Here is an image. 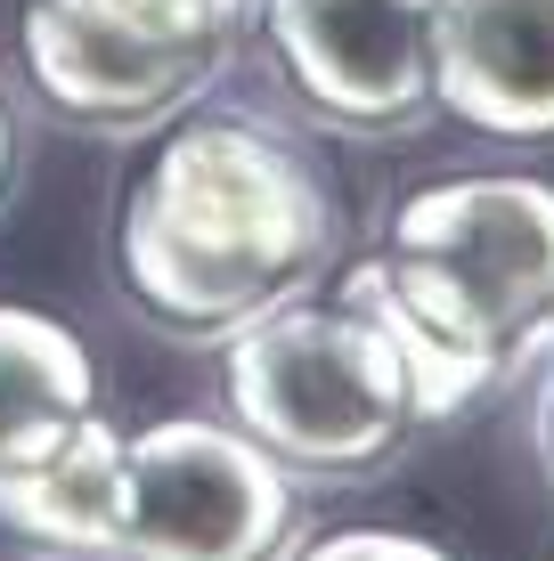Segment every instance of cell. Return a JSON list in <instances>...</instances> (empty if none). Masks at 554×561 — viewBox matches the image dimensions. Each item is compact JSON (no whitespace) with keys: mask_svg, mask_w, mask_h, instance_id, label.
<instances>
[{"mask_svg":"<svg viewBox=\"0 0 554 561\" xmlns=\"http://www.w3.org/2000/svg\"><path fill=\"white\" fill-rule=\"evenodd\" d=\"M335 211L285 139L253 123H188L147 163L123 211V285L171 334L228 342L237 325L302 301L327 268Z\"/></svg>","mask_w":554,"mask_h":561,"instance_id":"cell-1","label":"cell"},{"mask_svg":"<svg viewBox=\"0 0 554 561\" xmlns=\"http://www.w3.org/2000/svg\"><path fill=\"white\" fill-rule=\"evenodd\" d=\"M342 309L392 342L416 423L473 408L498 382L506 342L554 309V187L522 171L416 187L392 220V253L342 277Z\"/></svg>","mask_w":554,"mask_h":561,"instance_id":"cell-2","label":"cell"},{"mask_svg":"<svg viewBox=\"0 0 554 561\" xmlns=\"http://www.w3.org/2000/svg\"><path fill=\"white\" fill-rule=\"evenodd\" d=\"M228 415L285 472L359 480L416 432V399L392 342L359 309L278 301L228 334Z\"/></svg>","mask_w":554,"mask_h":561,"instance_id":"cell-3","label":"cell"},{"mask_svg":"<svg viewBox=\"0 0 554 561\" xmlns=\"http://www.w3.org/2000/svg\"><path fill=\"white\" fill-rule=\"evenodd\" d=\"M294 529L285 463L237 423L171 415L123 439V520L106 561H285Z\"/></svg>","mask_w":554,"mask_h":561,"instance_id":"cell-4","label":"cell"},{"mask_svg":"<svg viewBox=\"0 0 554 561\" xmlns=\"http://www.w3.org/2000/svg\"><path fill=\"white\" fill-rule=\"evenodd\" d=\"M228 49V25L171 16L156 0H33L25 73L33 90L90 130L171 123Z\"/></svg>","mask_w":554,"mask_h":561,"instance_id":"cell-5","label":"cell"},{"mask_svg":"<svg viewBox=\"0 0 554 561\" xmlns=\"http://www.w3.org/2000/svg\"><path fill=\"white\" fill-rule=\"evenodd\" d=\"M270 49L302 106L342 130L432 114V0H270Z\"/></svg>","mask_w":554,"mask_h":561,"instance_id":"cell-6","label":"cell"},{"mask_svg":"<svg viewBox=\"0 0 554 561\" xmlns=\"http://www.w3.org/2000/svg\"><path fill=\"white\" fill-rule=\"evenodd\" d=\"M432 106L482 139H554V0H432Z\"/></svg>","mask_w":554,"mask_h":561,"instance_id":"cell-7","label":"cell"},{"mask_svg":"<svg viewBox=\"0 0 554 561\" xmlns=\"http://www.w3.org/2000/svg\"><path fill=\"white\" fill-rule=\"evenodd\" d=\"M114 520H123V432L99 423V408L33 456L0 463V529L25 546L106 561Z\"/></svg>","mask_w":554,"mask_h":561,"instance_id":"cell-8","label":"cell"},{"mask_svg":"<svg viewBox=\"0 0 554 561\" xmlns=\"http://www.w3.org/2000/svg\"><path fill=\"white\" fill-rule=\"evenodd\" d=\"M90 399H99V366L82 342L42 309L0 301V463L33 456L66 423H82Z\"/></svg>","mask_w":554,"mask_h":561,"instance_id":"cell-9","label":"cell"},{"mask_svg":"<svg viewBox=\"0 0 554 561\" xmlns=\"http://www.w3.org/2000/svg\"><path fill=\"white\" fill-rule=\"evenodd\" d=\"M498 382H513V408H522V439L530 456H539V480L554 489V309L522 325V334L506 342V366Z\"/></svg>","mask_w":554,"mask_h":561,"instance_id":"cell-10","label":"cell"},{"mask_svg":"<svg viewBox=\"0 0 554 561\" xmlns=\"http://www.w3.org/2000/svg\"><path fill=\"white\" fill-rule=\"evenodd\" d=\"M302 561H449V553L425 546V537H399V529H335Z\"/></svg>","mask_w":554,"mask_h":561,"instance_id":"cell-11","label":"cell"},{"mask_svg":"<svg viewBox=\"0 0 554 561\" xmlns=\"http://www.w3.org/2000/svg\"><path fill=\"white\" fill-rule=\"evenodd\" d=\"M156 9H171V16H196V25H228V16H237L245 0H156Z\"/></svg>","mask_w":554,"mask_h":561,"instance_id":"cell-12","label":"cell"},{"mask_svg":"<svg viewBox=\"0 0 554 561\" xmlns=\"http://www.w3.org/2000/svg\"><path fill=\"white\" fill-rule=\"evenodd\" d=\"M0 180H9V114H0Z\"/></svg>","mask_w":554,"mask_h":561,"instance_id":"cell-13","label":"cell"}]
</instances>
